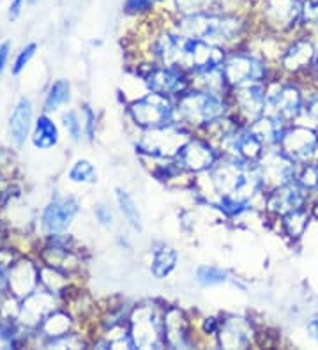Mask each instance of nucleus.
Wrapping results in <instances>:
<instances>
[{
  "mask_svg": "<svg viewBox=\"0 0 318 350\" xmlns=\"http://www.w3.org/2000/svg\"><path fill=\"white\" fill-rule=\"evenodd\" d=\"M299 105V98H297V92L292 89H284L281 92H278V96L274 98V107L278 108V111L281 113H293L295 108Z\"/></svg>",
  "mask_w": 318,
  "mask_h": 350,
  "instance_id": "16",
  "label": "nucleus"
},
{
  "mask_svg": "<svg viewBox=\"0 0 318 350\" xmlns=\"http://www.w3.org/2000/svg\"><path fill=\"white\" fill-rule=\"evenodd\" d=\"M302 11H304V14L308 20H315V18L318 20V0H310V2H306V5Z\"/></svg>",
  "mask_w": 318,
  "mask_h": 350,
  "instance_id": "25",
  "label": "nucleus"
},
{
  "mask_svg": "<svg viewBox=\"0 0 318 350\" xmlns=\"http://www.w3.org/2000/svg\"><path fill=\"white\" fill-rule=\"evenodd\" d=\"M181 159L191 170H204V168L211 167L216 156H214L211 147L202 144V142H191L181 150Z\"/></svg>",
  "mask_w": 318,
  "mask_h": 350,
  "instance_id": "8",
  "label": "nucleus"
},
{
  "mask_svg": "<svg viewBox=\"0 0 318 350\" xmlns=\"http://www.w3.org/2000/svg\"><path fill=\"white\" fill-rule=\"evenodd\" d=\"M156 0H127L126 8L129 11H142V9H147L148 5L154 4Z\"/></svg>",
  "mask_w": 318,
  "mask_h": 350,
  "instance_id": "24",
  "label": "nucleus"
},
{
  "mask_svg": "<svg viewBox=\"0 0 318 350\" xmlns=\"http://www.w3.org/2000/svg\"><path fill=\"white\" fill-rule=\"evenodd\" d=\"M69 179L72 183H83V184H92L98 180V170L94 168V165L87 159H78L72 168L69 170Z\"/></svg>",
  "mask_w": 318,
  "mask_h": 350,
  "instance_id": "13",
  "label": "nucleus"
},
{
  "mask_svg": "<svg viewBox=\"0 0 318 350\" xmlns=\"http://www.w3.org/2000/svg\"><path fill=\"white\" fill-rule=\"evenodd\" d=\"M181 113L191 122H209L223 113V103L211 92H193L181 99Z\"/></svg>",
  "mask_w": 318,
  "mask_h": 350,
  "instance_id": "3",
  "label": "nucleus"
},
{
  "mask_svg": "<svg viewBox=\"0 0 318 350\" xmlns=\"http://www.w3.org/2000/svg\"><path fill=\"white\" fill-rule=\"evenodd\" d=\"M77 202L75 200H53L42 214V228L48 234H60L69 226L71 219L77 214Z\"/></svg>",
  "mask_w": 318,
  "mask_h": 350,
  "instance_id": "5",
  "label": "nucleus"
},
{
  "mask_svg": "<svg viewBox=\"0 0 318 350\" xmlns=\"http://www.w3.org/2000/svg\"><path fill=\"white\" fill-rule=\"evenodd\" d=\"M183 30L191 38L204 41H230L239 32V22L235 18L217 16V14H191L184 20Z\"/></svg>",
  "mask_w": 318,
  "mask_h": 350,
  "instance_id": "2",
  "label": "nucleus"
},
{
  "mask_svg": "<svg viewBox=\"0 0 318 350\" xmlns=\"http://www.w3.org/2000/svg\"><path fill=\"white\" fill-rule=\"evenodd\" d=\"M117 202H119L120 213L124 214V218L127 219V223H129L136 232L144 230L140 209H138V205L135 204L131 195L127 191H124L122 188H117Z\"/></svg>",
  "mask_w": 318,
  "mask_h": 350,
  "instance_id": "11",
  "label": "nucleus"
},
{
  "mask_svg": "<svg viewBox=\"0 0 318 350\" xmlns=\"http://www.w3.org/2000/svg\"><path fill=\"white\" fill-rule=\"evenodd\" d=\"M159 55L172 68L183 66L198 73L214 71L223 60L220 48L212 46L204 39L186 36H165L159 43Z\"/></svg>",
  "mask_w": 318,
  "mask_h": 350,
  "instance_id": "1",
  "label": "nucleus"
},
{
  "mask_svg": "<svg viewBox=\"0 0 318 350\" xmlns=\"http://www.w3.org/2000/svg\"><path fill=\"white\" fill-rule=\"evenodd\" d=\"M221 211H225L226 214H230V216H233V214H239L244 211V207H246V204L242 200H239V198H233V197H223V200H221L220 204Z\"/></svg>",
  "mask_w": 318,
  "mask_h": 350,
  "instance_id": "21",
  "label": "nucleus"
},
{
  "mask_svg": "<svg viewBox=\"0 0 318 350\" xmlns=\"http://www.w3.org/2000/svg\"><path fill=\"white\" fill-rule=\"evenodd\" d=\"M262 92H260V89H254V87H248L244 92H242L241 96V103L242 107L246 108V110H251V107H254L256 110H260V107H262Z\"/></svg>",
  "mask_w": 318,
  "mask_h": 350,
  "instance_id": "19",
  "label": "nucleus"
},
{
  "mask_svg": "<svg viewBox=\"0 0 318 350\" xmlns=\"http://www.w3.org/2000/svg\"><path fill=\"white\" fill-rule=\"evenodd\" d=\"M96 218L99 219V223L105 226H110L114 223V216H111V211L106 207V205H98L96 207Z\"/></svg>",
  "mask_w": 318,
  "mask_h": 350,
  "instance_id": "23",
  "label": "nucleus"
},
{
  "mask_svg": "<svg viewBox=\"0 0 318 350\" xmlns=\"http://www.w3.org/2000/svg\"><path fill=\"white\" fill-rule=\"evenodd\" d=\"M0 291H2V278H0Z\"/></svg>",
  "mask_w": 318,
  "mask_h": 350,
  "instance_id": "30",
  "label": "nucleus"
},
{
  "mask_svg": "<svg viewBox=\"0 0 318 350\" xmlns=\"http://www.w3.org/2000/svg\"><path fill=\"white\" fill-rule=\"evenodd\" d=\"M184 85V77L181 71L174 69L172 66L165 69H156L148 77V87L157 94H172L178 92Z\"/></svg>",
  "mask_w": 318,
  "mask_h": 350,
  "instance_id": "7",
  "label": "nucleus"
},
{
  "mask_svg": "<svg viewBox=\"0 0 318 350\" xmlns=\"http://www.w3.org/2000/svg\"><path fill=\"white\" fill-rule=\"evenodd\" d=\"M85 117H87V133H89V138H94V113L89 107H85Z\"/></svg>",
  "mask_w": 318,
  "mask_h": 350,
  "instance_id": "27",
  "label": "nucleus"
},
{
  "mask_svg": "<svg viewBox=\"0 0 318 350\" xmlns=\"http://www.w3.org/2000/svg\"><path fill=\"white\" fill-rule=\"evenodd\" d=\"M308 331H310V336L318 342V319H315L313 322H310V325H308Z\"/></svg>",
  "mask_w": 318,
  "mask_h": 350,
  "instance_id": "29",
  "label": "nucleus"
},
{
  "mask_svg": "<svg viewBox=\"0 0 318 350\" xmlns=\"http://www.w3.org/2000/svg\"><path fill=\"white\" fill-rule=\"evenodd\" d=\"M30 120H32V105L29 99H21L14 108L11 120H9V131L13 137L14 144L21 146L27 138V133L30 129Z\"/></svg>",
  "mask_w": 318,
  "mask_h": 350,
  "instance_id": "9",
  "label": "nucleus"
},
{
  "mask_svg": "<svg viewBox=\"0 0 318 350\" xmlns=\"http://www.w3.org/2000/svg\"><path fill=\"white\" fill-rule=\"evenodd\" d=\"M8 55H9V43H2L0 44V75H2V71H4Z\"/></svg>",
  "mask_w": 318,
  "mask_h": 350,
  "instance_id": "28",
  "label": "nucleus"
},
{
  "mask_svg": "<svg viewBox=\"0 0 318 350\" xmlns=\"http://www.w3.org/2000/svg\"><path fill=\"white\" fill-rule=\"evenodd\" d=\"M135 120L140 126L147 128H163L172 119V107L163 98V94H148L144 99L136 101L131 108Z\"/></svg>",
  "mask_w": 318,
  "mask_h": 350,
  "instance_id": "4",
  "label": "nucleus"
},
{
  "mask_svg": "<svg viewBox=\"0 0 318 350\" xmlns=\"http://www.w3.org/2000/svg\"><path fill=\"white\" fill-rule=\"evenodd\" d=\"M32 142L38 149H51L59 142V129L48 119L47 116H41L36 122V131Z\"/></svg>",
  "mask_w": 318,
  "mask_h": 350,
  "instance_id": "10",
  "label": "nucleus"
},
{
  "mask_svg": "<svg viewBox=\"0 0 318 350\" xmlns=\"http://www.w3.org/2000/svg\"><path fill=\"white\" fill-rule=\"evenodd\" d=\"M263 69L256 60L250 59V57H237V59L230 60L225 68V75L232 83L235 85H242V83H250V81H256L262 77Z\"/></svg>",
  "mask_w": 318,
  "mask_h": 350,
  "instance_id": "6",
  "label": "nucleus"
},
{
  "mask_svg": "<svg viewBox=\"0 0 318 350\" xmlns=\"http://www.w3.org/2000/svg\"><path fill=\"white\" fill-rule=\"evenodd\" d=\"M301 202V197L295 189H281L276 193L274 200H272V207L276 209H295L297 205Z\"/></svg>",
  "mask_w": 318,
  "mask_h": 350,
  "instance_id": "17",
  "label": "nucleus"
},
{
  "mask_svg": "<svg viewBox=\"0 0 318 350\" xmlns=\"http://www.w3.org/2000/svg\"><path fill=\"white\" fill-rule=\"evenodd\" d=\"M36 50H38V44L30 43L20 51V55H18L16 60H14V68H13L14 75H18V73H21V71H23V68H25V66L30 62V59L34 57Z\"/></svg>",
  "mask_w": 318,
  "mask_h": 350,
  "instance_id": "20",
  "label": "nucleus"
},
{
  "mask_svg": "<svg viewBox=\"0 0 318 350\" xmlns=\"http://www.w3.org/2000/svg\"><path fill=\"white\" fill-rule=\"evenodd\" d=\"M196 280H198L202 285H217V283L226 282V273H223L221 269H216V267H200L196 271Z\"/></svg>",
  "mask_w": 318,
  "mask_h": 350,
  "instance_id": "18",
  "label": "nucleus"
},
{
  "mask_svg": "<svg viewBox=\"0 0 318 350\" xmlns=\"http://www.w3.org/2000/svg\"><path fill=\"white\" fill-rule=\"evenodd\" d=\"M64 126L68 128L69 135H71L72 140H78L80 138V133H81V124L80 120H78L77 113L75 111H69L64 116Z\"/></svg>",
  "mask_w": 318,
  "mask_h": 350,
  "instance_id": "22",
  "label": "nucleus"
},
{
  "mask_svg": "<svg viewBox=\"0 0 318 350\" xmlns=\"http://www.w3.org/2000/svg\"><path fill=\"white\" fill-rule=\"evenodd\" d=\"M262 144L263 142L260 140V138L256 137L253 131H250V133H246V135H241V137H239L235 147H237V150L241 156H244V158H248V159H253L260 154Z\"/></svg>",
  "mask_w": 318,
  "mask_h": 350,
  "instance_id": "15",
  "label": "nucleus"
},
{
  "mask_svg": "<svg viewBox=\"0 0 318 350\" xmlns=\"http://www.w3.org/2000/svg\"><path fill=\"white\" fill-rule=\"evenodd\" d=\"M21 8H23V0H13L11 5H9V18L16 20L21 13Z\"/></svg>",
  "mask_w": 318,
  "mask_h": 350,
  "instance_id": "26",
  "label": "nucleus"
},
{
  "mask_svg": "<svg viewBox=\"0 0 318 350\" xmlns=\"http://www.w3.org/2000/svg\"><path fill=\"white\" fill-rule=\"evenodd\" d=\"M175 264H177V253L172 248H159L154 253V260L150 265V271L156 278H165L174 271Z\"/></svg>",
  "mask_w": 318,
  "mask_h": 350,
  "instance_id": "12",
  "label": "nucleus"
},
{
  "mask_svg": "<svg viewBox=\"0 0 318 350\" xmlns=\"http://www.w3.org/2000/svg\"><path fill=\"white\" fill-rule=\"evenodd\" d=\"M69 83L66 80H57L53 85L50 87V92L47 96V103L44 107L47 110H57L60 105L69 101Z\"/></svg>",
  "mask_w": 318,
  "mask_h": 350,
  "instance_id": "14",
  "label": "nucleus"
}]
</instances>
